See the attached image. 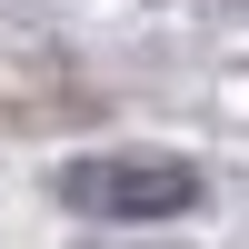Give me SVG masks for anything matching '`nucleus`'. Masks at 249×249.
<instances>
[{
  "label": "nucleus",
  "instance_id": "f257e3e1",
  "mask_svg": "<svg viewBox=\"0 0 249 249\" xmlns=\"http://www.w3.org/2000/svg\"><path fill=\"white\" fill-rule=\"evenodd\" d=\"M60 199L80 219H110V230H150V219H190L199 210V170L160 150H90L60 170Z\"/></svg>",
  "mask_w": 249,
  "mask_h": 249
}]
</instances>
